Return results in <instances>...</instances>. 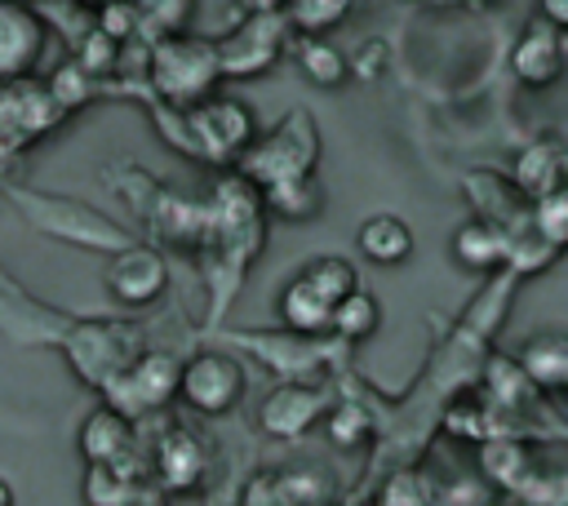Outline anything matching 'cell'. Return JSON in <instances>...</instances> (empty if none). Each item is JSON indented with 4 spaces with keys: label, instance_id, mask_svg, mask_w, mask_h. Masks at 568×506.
<instances>
[{
    "label": "cell",
    "instance_id": "obj_1",
    "mask_svg": "<svg viewBox=\"0 0 568 506\" xmlns=\"http://www.w3.org/2000/svg\"><path fill=\"white\" fill-rule=\"evenodd\" d=\"M204 204V249L195 253L200 271H204V293H209V306H204V320H200V333L226 324L253 262L262 257L266 249V209H262V195L248 178H240L235 169H222L209 186V195H200Z\"/></svg>",
    "mask_w": 568,
    "mask_h": 506
},
{
    "label": "cell",
    "instance_id": "obj_2",
    "mask_svg": "<svg viewBox=\"0 0 568 506\" xmlns=\"http://www.w3.org/2000/svg\"><path fill=\"white\" fill-rule=\"evenodd\" d=\"M209 342L231 346L244 364H262L275 382H333L342 368H351V346H342L333 333H297V328H209L200 333Z\"/></svg>",
    "mask_w": 568,
    "mask_h": 506
},
{
    "label": "cell",
    "instance_id": "obj_3",
    "mask_svg": "<svg viewBox=\"0 0 568 506\" xmlns=\"http://www.w3.org/2000/svg\"><path fill=\"white\" fill-rule=\"evenodd\" d=\"M0 195L18 209V217L44 235V240H58V244H71L80 253H115L133 240L129 226H120L115 217H106L102 209H93L89 200H75V195H58V191H40V186H22V182H0Z\"/></svg>",
    "mask_w": 568,
    "mask_h": 506
},
{
    "label": "cell",
    "instance_id": "obj_4",
    "mask_svg": "<svg viewBox=\"0 0 568 506\" xmlns=\"http://www.w3.org/2000/svg\"><path fill=\"white\" fill-rule=\"evenodd\" d=\"M146 93L164 107H195L200 98L217 93L222 71H217V49L209 36L195 31H164L146 40Z\"/></svg>",
    "mask_w": 568,
    "mask_h": 506
},
{
    "label": "cell",
    "instance_id": "obj_5",
    "mask_svg": "<svg viewBox=\"0 0 568 506\" xmlns=\"http://www.w3.org/2000/svg\"><path fill=\"white\" fill-rule=\"evenodd\" d=\"M475 391H479V399L497 413V422H501V431L506 435H524V439H564L568 435V426H564V417H559V408H555V399L550 395H541L528 377H524V368L515 364V355H506V351H488L484 355V364H479V377H475Z\"/></svg>",
    "mask_w": 568,
    "mask_h": 506
},
{
    "label": "cell",
    "instance_id": "obj_6",
    "mask_svg": "<svg viewBox=\"0 0 568 506\" xmlns=\"http://www.w3.org/2000/svg\"><path fill=\"white\" fill-rule=\"evenodd\" d=\"M53 351H62V360L80 386L102 391L115 373H124L146 351V328L138 320H120V315H71V324L62 328Z\"/></svg>",
    "mask_w": 568,
    "mask_h": 506
},
{
    "label": "cell",
    "instance_id": "obj_7",
    "mask_svg": "<svg viewBox=\"0 0 568 506\" xmlns=\"http://www.w3.org/2000/svg\"><path fill=\"white\" fill-rule=\"evenodd\" d=\"M320 155H324V138H320L315 115L306 107H293L266 133H253V142L240 151V160L231 169L262 191V186L288 182V178L320 173Z\"/></svg>",
    "mask_w": 568,
    "mask_h": 506
},
{
    "label": "cell",
    "instance_id": "obj_8",
    "mask_svg": "<svg viewBox=\"0 0 568 506\" xmlns=\"http://www.w3.org/2000/svg\"><path fill=\"white\" fill-rule=\"evenodd\" d=\"M244 391H248V368L222 342H209L204 337V346H195L178 364V395L173 399H182L200 417H226V413H235L240 399H244Z\"/></svg>",
    "mask_w": 568,
    "mask_h": 506
},
{
    "label": "cell",
    "instance_id": "obj_9",
    "mask_svg": "<svg viewBox=\"0 0 568 506\" xmlns=\"http://www.w3.org/2000/svg\"><path fill=\"white\" fill-rule=\"evenodd\" d=\"M257 115L244 98L235 93H209L195 107H186V138H191V160L231 169L240 151L253 142Z\"/></svg>",
    "mask_w": 568,
    "mask_h": 506
},
{
    "label": "cell",
    "instance_id": "obj_10",
    "mask_svg": "<svg viewBox=\"0 0 568 506\" xmlns=\"http://www.w3.org/2000/svg\"><path fill=\"white\" fill-rule=\"evenodd\" d=\"M146 479L160 484L169 497L204 493L209 479H213V448H209V439L191 422H182V417L164 422L151 435V444H146Z\"/></svg>",
    "mask_w": 568,
    "mask_h": 506
},
{
    "label": "cell",
    "instance_id": "obj_11",
    "mask_svg": "<svg viewBox=\"0 0 568 506\" xmlns=\"http://www.w3.org/2000/svg\"><path fill=\"white\" fill-rule=\"evenodd\" d=\"M293 44V27L284 13H240L231 31L213 40L222 80H257L266 75Z\"/></svg>",
    "mask_w": 568,
    "mask_h": 506
},
{
    "label": "cell",
    "instance_id": "obj_12",
    "mask_svg": "<svg viewBox=\"0 0 568 506\" xmlns=\"http://www.w3.org/2000/svg\"><path fill=\"white\" fill-rule=\"evenodd\" d=\"M178 364H182L178 355L146 346V351H142L124 373H115L98 395H102V404H111V408H120L124 417L142 422V417H151V413H160V408L173 404V395H178Z\"/></svg>",
    "mask_w": 568,
    "mask_h": 506
},
{
    "label": "cell",
    "instance_id": "obj_13",
    "mask_svg": "<svg viewBox=\"0 0 568 506\" xmlns=\"http://www.w3.org/2000/svg\"><path fill=\"white\" fill-rule=\"evenodd\" d=\"M169 280H173V266L164 257V249L155 244H142L138 235L106 253V271H102V284L111 293V302H120L124 311H146L155 306L164 293H169Z\"/></svg>",
    "mask_w": 568,
    "mask_h": 506
},
{
    "label": "cell",
    "instance_id": "obj_14",
    "mask_svg": "<svg viewBox=\"0 0 568 506\" xmlns=\"http://www.w3.org/2000/svg\"><path fill=\"white\" fill-rule=\"evenodd\" d=\"M75 448H80L84 462H106V466H120L133 479H146L142 426L133 417H124L120 408H111V404H98V408L84 413V422L75 431Z\"/></svg>",
    "mask_w": 568,
    "mask_h": 506
},
{
    "label": "cell",
    "instance_id": "obj_15",
    "mask_svg": "<svg viewBox=\"0 0 568 506\" xmlns=\"http://www.w3.org/2000/svg\"><path fill=\"white\" fill-rule=\"evenodd\" d=\"M333 386L328 382H275L266 391V399L257 404V431L266 439H302L320 426L324 408H328Z\"/></svg>",
    "mask_w": 568,
    "mask_h": 506
},
{
    "label": "cell",
    "instance_id": "obj_16",
    "mask_svg": "<svg viewBox=\"0 0 568 506\" xmlns=\"http://www.w3.org/2000/svg\"><path fill=\"white\" fill-rule=\"evenodd\" d=\"M462 195L470 204V217L493 222L497 231H506V240L528 231V195L510 182V173H501V169H466L462 173Z\"/></svg>",
    "mask_w": 568,
    "mask_h": 506
},
{
    "label": "cell",
    "instance_id": "obj_17",
    "mask_svg": "<svg viewBox=\"0 0 568 506\" xmlns=\"http://www.w3.org/2000/svg\"><path fill=\"white\" fill-rule=\"evenodd\" d=\"M67 324H71V311H58V306L31 297L22 284H0V337H9L13 346L53 351Z\"/></svg>",
    "mask_w": 568,
    "mask_h": 506
},
{
    "label": "cell",
    "instance_id": "obj_18",
    "mask_svg": "<svg viewBox=\"0 0 568 506\" xmlns=\"http://www.w3.org/2000/svg\"><path fill=\"white\" fill-rule=\"evenodd\" d=\"M564 58H568L564 27H555L546 18H528L510 44V75L524 89H550L564 75Z\"/></svg>",
    "mask_w": 568,
    "mask_h": 506
},
{
    "label": "cell",
    "instance_id": "obj_19",
    "mask_svg": "<svg viewBox=\"0 0 568 506\" xmlns=\"http://www.w3.org/2000/svg\"><path fill=\"white\" fill-rule=\"evenodd\" d=\"M44 53V18L31 0H0V84L27 80Z\"/></svg>",
    "mask_w": 568,
    "mask_h": 506
},
{
    "label": "cell",
    "instance_id": "obj_20",
    "mask_svg": "<svg viewBox=\"0 0 568 506\" xmlns=\"http://www.w3.org/2000/svg\"><path fill=\"white\" fill-rule=\"evenodd\" d=\"M510 182L532 200L541 191H555L568 182V151L559 133H537L532 142H524L510 160Z\"/></svg>",
    "mask_w": 568,
    "mask_h": 506
},
{
    "label": "cell",
    "instance_id": "obj_21",
    "mask_svg": "<svg viewBox=\"0 0 568 506\" xmlns=\"http://www.w3.org/2000/svg\"><path fill=\"white\" fill-rule=\"evenodd\" d=\"M541 457H537V444L532 439H524V435H488V439H479L475 444V475L484 479V484H493L497 493H510V488H519V479L537 466Z\"/></svg>",
    "mask_w": 568,
    "mask_h": 506
},
{
    "label": "cell",
    "instance_id": "obj_22",
    "mask_svg": "<svg viewBox=\"0 0 568 506\" xmlns=\"http://www.w3.org/2000/svg\"><path fill=\"white\" fill-rule=\"evenodd\" d=\"M515 364L524 368V377L541 391V395H564L568 391V333L564 328H541L532 337L519 342Z\"/></svg>",
    "mask_w": 568,
    "mask_h": 506
},
{
    "label": "cell",
    "instance_id": "obj_23",
    "mask_svg": "<svg viewBox=\"0 0 568 506\" xmlns=\"http://www.w3.org/2000/svg\"><path fill=\"white\" fill-rule=\"evenodd\" d=\"M355 249L373 266H399V262L413 257L417 235L399 213H368L359 222V231H355Z\"/></svg>",
    "mask_w": 568,
    "mask_h": 506
},
{
    "label": "cell",
    "instance_id": "obj_24",
    "mask_svg": "<svg viewBox=\"0 0 568 506\" xmlns=\"http://www.w3.org/2000/svg\"><path fill=\"white\" fill-rule=\"evenodd\" d=\"M448 253H453L457 266H466V271H475V275H493V271H501V262H506V231H497V226L484 222V217H466V222L453 231Z\"/></svg>",
    "mask_w": 568,
    "mask_h": 506
},
{
    "label": "cell",
    "instance_id": "obj_25",
    "mask_svg": "<svg viewBox=\"0 0 568 506\" xmlns=\"http://www.w3.org/2000/svg\"><path fill=\"white\" fill-rule=\"evenodd\" d=\"M368 506H435V475L417 462H399L368 484Z\"/></svg>",
    "mask_w": 568,
    "mask_h": 506
},
{
    "label": "cell",
    "instance_id": "obj_26",
    "mask_svg": "<svg viewBox=\"0 0 568 506\" xmlns=\"http://www.w3.org/2000/svg\"><path fill=\"white\" fill-rule=\"evenodd\" d=\"M262 209L266 217H280V222H311L320 217L324 209V186H320V173H306V178H288V182H275V186H262Z\"/></svg>",
    "mask_w": 568,
    "mask_h": 506
},
{
    "label": "cell",
    "instance_id": "obj_27",
    "mask_svg": "<svg viewBox=\"0 0 568 506\" xmlns=\"http://www.w3.org/2000/svg\"><path fill=\"white\" fill-rule=\"evenodd\" d=\"M275 311H280V324L284 328H297V333H328V315H333V302L328 297H320L306 280H302V271L297 275H288L284 284H280V293H275Z\"/></svg>",
    "mask_w": 568,
    "mask_h": 506
},
{
    "label": "cell",
    "instance_id": "obj_28",
    "mask_svg": "<svg viewBox=\"0 0 568 506\" xmlns=\"http://www.w3.org/2000/svg\"><path fill=\"white\" fill-rule=\"evenodd\" d=\"M293 62L302 71L306 84L315 89H342L351 80V67H346V53L328 40V36H293Z\"/></svg>",
    "mask_w": 568,
    "mask_h": 506
},
{
    "label": "cell",
    "instance_id": "obj_29",
    "mask_svg": "<svg viewBox=\"0 0 568 506\" xmlns=\"http://www.w3.org/2000/svg\"><path fill=\"white\" fill-rule=\"evenodd\" d=\"M377 328H382V302H377V293H373L368 284H359V289H351L342 302H333L328 333H333L342 346L355 351V346L368 342Z\"/></svg>",
    "mask_w": 568,
    "mask_h": 506
},
{
    "label": "cell",
    "instance_id": "obj_30",
    "mask_svg": "<svg viewBox=\"0 0 568 506\" xmlns=\"http://www.w3.org/2000/svg\"><path fill=\"white\" fill-rule=\"evenodd\" d=\"M439 431L453 435V439H462V444H479V439H488V435H501V422H497V413L479 399V391L466 386V391L448 395V404L439 408Z\"/></svg>",
    "mask_w": 568,
    "mask_h": 506
},
{
    "label": "cell",
    "instance_id": "obj_31",
    "mask_svg": "<svg viewBox=\"0 0 568 506\" xmlns=\"http://www.w3.org/2000/svg\"><path fill=\"white\" fill-rule=\"evenodd\" d=\"M275 488L293 502V506H328L337 497V484L324 466H306V462H293V466H275L271 470Z\"/></svg>",
    "mask_w": 568,
    "mask_h": 506
},
{
    "label": "cell",
    "instance_id": "obj_32",
    "mask_svg": "<svg viewBox=\"0 0 568 506\" xmlns=\"http://www.w3.org/2000/svg\"><path fill=\"white\" fill-rule=\"evenodd\" d=\"M44 93H49V102L58 107V115L67 120V115H75V111H84L98 93H102V84L75 62V58H67L62 67H53V75L44 80Z\"/></svg>",
    "mask_w": 568,
    "mask_h": 506
},
{
    "label": "cell",
    "instance_id": "obj_33",
    "mask_svg": "<svg viewBox=\"0 0 568 506\" xmlns=\"http://www.w3.org/2000/svg\"><path fill=\"white\" fill-rule=\"evenodd\" d=\"M302 280H306L320 297H328V302H342L351 289H359V284H364V280H359V271H355V262H351V257H342V253H315V257H306Z\"/></svg>",
    "mask_w": 568,
    "mask_h": 506
},
{
    "label": "cell",
    "instance_id": "obj_34",
    "mask_svg": "<svg viewBox=\"0 0 568 506\" xmlns=\"http://www.w3.org/2000/svg\"><path fill=\"white\" fill-rule=\"evenodd\" d=\"M528 231L564 253V244H568V186H555V191H541L528 200Z\"/></svg>",
    "mask_w": 568,
    "mask_h": 506
},
{
    "label": "cell",
    "instance_id": "obj_35",
    "mask_svg": "<svg viewBox=\"0 0 568 506\" xmlns=\"http://www.w3.org/2000/svg\"><path fill=\"white\" fill-rule=\"evenodd\" d=\"M355 0H288L284 18L293 27V36H328L333 27H342L351 18Z\"/></svg>",
    "mask_w": 568,
    "mask_h": 506
},
{
    "label": "cell",
    "instance_id": "obj_36",
    "mask_svg": "<svg viewBox=\"0 0 568 506\" xmlns=\"http://www.w3.org/2000/svg\"><path fill=\"white\" fill-rule=\"evenodd\" d=\"M559 262V249H550L541 235H532V231H519V235H510L506 240V262H501V271H510V275H519V280H532V275H541V271H550Z\"/></svg>",
    "mask_w": 568,
    "mask_h": 506
},
{
    "label": "cell",
    "instance_id": "obj_37",
    "mask_svg": "<svg viewBox=\"0 0 568 506\" xmlns=\"http://www.w3.org/2000/svg\"><path fill=\"white\" fill-rule=\"evenodd\" d=\"M133 484H138V479L124 475L120 466L84 462V475H80V502H84V506H120L124 493H129Z\"/></svg>",
    "mask_w": 568,
    "mask_h": 506
},
{
    "label": "cell",
    "instance_id": "obj_38",
    "mask_svg": "<svg viewBox=\"0 0 568 506\" xmlns=\"http://www.w3.org/2000/svg\"><path fill=\"white\" fill-rule=\"evenodd\" d=\"M497 488L484 484L475 470H457V475H435V506H497Z\"/></svg>",
    "mask_w": 568,
    "mask_h": 506
},
{
    "label": "cell",
    "instance_id": "obj_39",
    "mask_svg": "<svg viewBox=\"0 0 568 506\" xmlns=\"http://www.w3.org/2000/svg\"><path fill=\"white\" fill-rule=\"evenodd\" d=\"M142 18V36H164V31H186L191 13H195V0H129Z\"/></svg>",
    "mask_w": 568,
    "mask_h": 506
},
{
    "label": "cell",
    "instance_id": "obj_40",
    "mask_svg": "<svg viewBox=\"0 0 568 506\" xmlns=\"http://www.w3.org/2000/svg\"><path fill=\"white\" fill-rule=\"evenodd\" d=\"M93 27H98L106 40H115V44L146 40V36H142V18H138V9H133L129 0H102V4L93 9Z\"/></svg>",
    "mask_w": 568,
    "mask_h": 506
},
{
    "label": "cell",
    "instance_id": "obj_41",
    "mask_svg": "<svg viewBox=\"0 0 568 506\" xmlns=\"http://www.w3.org/2000/svg\"><path fill=\"white\" fill-rule=\"evenodd\" d=\"M346 67H351V80H377L386 67H390V49L386 40H364L355 53H346Z\"/></svg>",
    "mask_w": 568,
    "mask_h": 506
},
{
    "label": "cell",
    "instance_id": "obj_42",
    "mask_svg": "<svg viewBox=\"0 0 568 506\" xmlns=\"http://www.w3.org/2000/svg\"><path fill=\"white\" fill-rule=\"evenodd\" d=\"M240 506H293V502L275 488L271 470H257V475H248V479L240 484Z\"/></svg>",
    "mask_w": 568,
    "mask_h": 506
},
{
    "label": "cell",
    "instance_id": "obj_43",
    "mask_svg": "<svg viewBox=\"0 0 568 506\" xmlns=\"http://www.w3.org/2000/svg\"><path fill=\"white\" fill-rule=\"evenodd\" d=\"M120 506H173V497L160 488V484H151V479H138L129 493H124V502Z\"/></svg>",
    "mask_w": 568,
    "mask_h": 506
},
{
    "label": "cell",
    "instance_id": "obj_44",
    "mask_svg": "<svg viewBox=\"0 0 568 506\" xmlns=\"http://www.w3.org/2000/svg\"><path fill=\"white\" fill-rule=\"evenodd\" d=\"M537 18H546V22L568 31V0H537Z\"/></svg>",
    "mask_w": 568,
    "mask_h": 506
},
{
    "label": "cell",
    "instance_id": "obj_45",
    "mask_svg": "<svg viewBox=\"0 0 568 506\" xmlns=\"http://www.w3.org/2000/svg\"><path fill=\"white\" fill-rule=\"evenodd\" d=\"M248 13H284V4L288 0H240Z\"/></svg>",
    "mask_w": 568,
    "mask_h": 506
},
{
    "label": "cell",
    "instance_id": "obj_46",
    "mask_svg": "<svg viewBox=\"0 0 568 506\" xmlns=\"http://www.w3.org/2000/svg\"><path fill=\"white\" fill-rule=\"evenodd\" d=\"M422 9H457V4H466V0H417Z\"/></svg>",
    "mask_w": 568,
    "mask_h": 506
},
{
    "label": "cell",
    "instance_id": "obj_47",
    "mask_svg": "<svg viewBox=\"0 0 568 506\" xmlns=\"http://www.w3.org/2000/svg\"><path fill=\"white\" fill-rule=\"evenodd\" d=\"M0 506H13V484L0 475Z\"/></svg>",
    "mask_w": 568,
    "mask_h": 506
},
{
    "label": "cell",
    "instance_id": "obj_48",
    "mask_svg": "<svg viewBox=\"0 0 568 506\" xmlns=\"http://www.w3.org/2000/svg\"><path fill=\"white\" fill-rule=\"evenodd\" d=\"M497 506H532V502H524V497H510V493H501V497H497Z\"/></svg>",
    "mask_w": 568,
    "mask_h": 506
}]
</instances>
